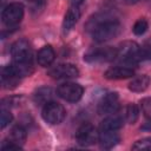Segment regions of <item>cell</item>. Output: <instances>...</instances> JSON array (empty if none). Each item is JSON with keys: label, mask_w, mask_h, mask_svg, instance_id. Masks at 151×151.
<instances>
[{"label": "cell", "mask_w": 151, "mask_h": 151, "mask_svg": "<svg viewBox=\"0 0 151 151\" xmlns=\"http://www.w3.org/2000/svg\"><path fill=\"white\" fill-rule=\"evenodd\" d=\"M132 150H149L151 151V137H146L137 140L132 145Z\"/></svg>", "instance_id": "d4e9b609"}, {"label": "cell", "mask_w": 151, "mask_h": 151, "mask_svg": "<svg viewBox=\"0 0 151 151\" xmlns=\"http://www.w3.org/2000/svg\"><path fill=\"white\" fill-rule=\"evenodd\" d=\"M54 59H55V52L51 45H45L38 51L37 61L40 66H42V67L51 66L52 63L54 61Z\"/></svg>", "instance_id": "9a60e30c"}, {"label": "cell", "mask_w": 151, "mask_h": 151, "mask_svg": "<svg viewBox=\"0 0 151 151\" xmlns=\"http://www.w3.org/2000/svg\"><path fill=\"white\" fill-rule=\"evenodd\" d=\"M80 18V11H79V6H73L71 5L70 8L67 9L64 20H63V32L64 33H68L74 25L78 22Z\"/></svg>", "instance_id": "7c38bea8"}, {"label": "cell", "mask_w": 151, "mask_h": 151, "mask_svg": "<svg viewBox=\"0 0 151 151\" xmlns=\"http://www.w3.org/2000/svg\"><path fill=\"white\" fill-rule=\"evenodd\" d=\"M83 1H84V0H71V5H73V6H79Z\"/></svg>", "instance_id": "83f0119b"}, {"label": "cell", "mask_w": 151, "mask_h": 151, "mask_svg": "<svg viewBox=\"0 0 151 151\" xmlns=\"http://www.w3.org/2000/svg\"><path fill=\"white\" fill-rule=\"evenodd\" d=\"M41 116L46 123L51 125H57L64 120L66 116V111L61 104H59L58 101L51 100L42 106Z\"/></svg>", "instance_id": "277c9868"}, {"label": "cell", "mask_w": 151, "mask_h": 151, "mask_svg": "<svg viewBox=\"0 0 151 151\" xmlns=\"http://www.w3.org/2000/svg\"><path fill=\"white\" fill-rule=\"evenodd\" d=\"M83 93H84L83 86L77 83H72V81L64 83L59 85L57 88V94L64 100L70 101V103L79 101L80 98L83 97Z\"/></svg>", "instance_id": "8992f818"}, {"label": "cell", "mask_w": 151, "mask_h": 151, "mask_svg": "<svg viewBox=\"0 0 151 151\" xmlns=\"http://www.w3.org/2000/svg\"><path fill=\"white\" fill-rule=\"evenodd\" d=\"M27 1H37V0H27Z\"/></svg>", "instance_id": "f546056e"}, {"label": "cell", "mask_w": 151, "mask_h": 151, "mask_svg": "<svg viewBox=\"0 0 151 151\" xmlns=\"http://www.w3.org/2000/svg\"><path fill=\"white\" fill-rule=\"evenodd\" d=\"M119 109H120V104L117 92H110L105 94L98 104V112L101 116H110L117 113Z\"/></svg>", "instance_id": "9c48e42d"}, {"label": "cell", "mask_w": 151, "mask_h": 151, "mask_svg": "<svg viewBox=\"0 0 151 151\" xmlns=\"http://www.w3.org/2000/svg\"><path fill=\"white\" fill-rule=\"evenodd\" d=\"M140 130H142V131H146V132H151V118H149L147 122L144 123V124L140 126Z\"/></svg>", "instance_id": "4316f807"}, {"label": "cell", "mask_w": 151, "mask_h": 151, "mask_svg": "<svg viewBox=\"0 0 151 151\" xmlns=\"http://www.w3.org/2000/svg\"><path fill=\"white\" fill-rule=\"evenodd\" d=\"M87 27H90L88 29L92 31V38L97 42H105L116 38L122 29V25L118 20L106 17L100 21H88Z\"/></svg>", "instance_id": "6da1fadb"}, {"label": "cell", "mask_w": 151, "mask_h": 151, "mask_svg": "<svg viewBox=\"0 0 151 151\" xmlns=\"http://www.w3.org/2000/svg\"><path fill=\"white\" fill-rule=\"evenodd\" d=\"M12 60L17 63H29L32 61V48L26 39L17 40L11 47Z\"/></svg>", "instance_id": "52a82bcc"}, {"label": "cell", "mask_w": 151, "mask_h": 151, "mask_svg": "<svg viewBox=\"0 0 151 151\" xmlns=\"http://www.w3.org/2000/svg\"><path fill=\"white\" fill-rule=\"evenodd\" d=\"M119 142H120V137L116 131L105 130V131H100L99 132L98 143H99L101 149H112Z\"/></svg>", "instance_id": "4fadbf2b"}, {"label": "cell", "mask_w": 151, "mask_h": 151, "mask_svg": "<svg viewBox=\"0 0 151 151\" xmlns=\"http://www.w3.org/2000/svg\"><path fill=\"white\" fill-rule=\"evenodd\" d=\"M48 76L53 79H72L79 76V70L73 64H58L57 66L50 68Z\"/></svg>", "instance_id": "30bf717a"}, {"label": "cell", "mask_w": 151, "mask_h": 151, "mask_svg": "<svg viewBox=\"0 0 151 151\" xmlns=\"http://www.w3.org/2000/svg\"><path fill=\"white\" fill-rule=\"evenodd\" d=\"M134 76V70L130 66L125 65H117L107 68L104 73V77L106 79L111 80H118V79H127Z\"/></svg>", "instance_id": "8fae6325"}, {"label": "cell", "mask_w": 151, "mask_h": 151, "mask_svg": "<svg viewBox=\"0 0 151 151\" xmlns=\"http://www.w3.org/2000/svg\"><path fill=\"white\" fill-rule=\"evenodd\" d=\"M20 81V78L18 76H15L8 66L4 67L1 71V85L5 90H11L14 88Z\"/></svg>", "instance_id": "ac0fdd59"}, {"label": "cell", "mask_w": 151, "mask_h": 151, "mask_svg": "<svg viewBox=\"0 0 151 151\" xmlns=\"http://www.w3.org/2000/svg\"><path fill=\"white\" fill-rule=\"evenodd\" d=\"M52 97H53V92L50 87H40L38 88L34 94H33V99L37 104L39 105H45L46 103L51 101L52 100Z\"/></svg>", "instance_id": "ffe728a7"}, {"label": "cell", "mask_w": 151, "mask_h": 151, "mask_svg": "<svg viewBox=\"0 0 151 151\" xmlns=\"http://www.w3.org/2000/svg\"><path fill=\"white\" fill-rule=\"evenodd\" d=\"M124 117L117 114V113H113V114H110V116H106V118L100 123L99 125V130L100 131H105V130H110V131H117L119 129L123 127L124 125Z\"/></svg>", "instance_id": "5bb4252c"}, {"label": "cell", "mask_w": 151, "mask_h": 151, "mask_svg": "<svg viewBox=\"0 0 151 151\" xmlns=\"http://www.w3.org/2000/svg\"><path fill=\"white\" fill-rule=\"evenodd\" d=\"M140 110L145 118H151V97H145L140 101Z\"/></svg>", "instance_id": "603a6c76"}, {"label": "cell", "mask_w": 151, "mask_h": 151, "mask_svg": "<svg viewBox=\"0 0 151 151\" xmlns=\"http://www.w3.org/2000/svg\"><path fill=\"white\" fill-rule=\"evenodd\" d=\"M151 83V79L147 74H140V76H137L134 77L130 84H129V90L132 91V92H136V93H139V92H144L149 85Z\"/></svg>", "instance_id": "d6986e66"}, {"label": "cell", "mask_w": 151, "mask_h": 151, "mask_svg": "<svg viewBox=\"0 0 151 151\" xmlns=\"http://www.w3.org/2000/svg\"><path fill=\"white\" fill-rule=\"evenodd\" d=\"M99 138V132L97 131V129L90 124V123H85L83 124L76 132V140L79 145L81 146H90L93 145L94 143L98 142Z\"/></svg>", "instance_id": "ba28073f"}, {"label": "cell", "mask_w": 151, "mask_h": 151, "mask_svg": "<svg viewBox=\"0 0 151 151\" xmlns=\"http://www.w3.org/2000/svg\"><path fill=\"white\" fill-rule=\"evenodd\" d=\"M139 45L134 41L126 40L118 45L117 48V57L116 59L122 63L125 66L132 67V65H136L139 63L138 53H139Z\"/></svg>", "instance_id": "7a4b0ae2"}, {"label": "cell", "mask_w": 151, "mask_h": 151, "mask_svg": "<svg viewBox=\"0 0 151 151\" xmlns=\"http://www.w3.org/2000/svg\"><path fill=\"white\" fill-rule=\"evenodd\" d=\"M147 28H149L147 21H146L144 18H142V19H138V20L134 22V25H133V27H132V32H133L136 35H142V34H144V33L147 31Z\"/></svg>", "instance_id": "7402d4cb"}, {"label": "cell", "mask_w": 151, "mask_h": 151, "mask_svg": "<svg viewBox=\"0 0 151 151\" xmlns=\"http://www.w3.org/2000/svg\"><path fill=\"white\" fill-rule=\"evenodd\" d=\"M13 120V116L9 112L8 109H1V114H0V125L1 129H5L7 125H9Z\"/></svg>", "instance_id": "484cf974"}, {"label": "cell", "mask_w": 151, "mask_h": 151, "mask_svg": "<svg viewBox=\"0 0 151 151\" xmlns=\"http://www.w3.org/2000/svg\"><path fill=\"white\" fill-rule=\"evenodd\" d=\"M9 70L18 76L19 78H24V77H28L33 73L34 71V66H33V61L29 63H17V61H12L11 65H8Z\"/></svg>", "instance_id": "2e32d148"}, {"label": "cell", "mask_w": 151, "mask_h": 151, "mask_svg": "<svg viewBox=\"0 0 151 151\" xmlns=\"http://www.w3.org/2000/svg\"><path fill=\"white\" fill-rule=\"evenodd\" d=\"M117 57V48L105 46V47H97L88 50L85 55L84 60L90 64H100V63H109L114 60Z\"/></svg>", "instance_id": "3957f363"}, {"label": "cell", "mask_w": 151, "mask_h": 151, "mask_svg": "<svg viewBox=\"0 0 151 151\" xmlns=\"http://www.w3.org/2000/svg\"><path fill=\"white\" fill-rule=\"evenodd\" d=\"M24 5L21 2H11L7 5L1 13V19L5 26L14 27L17 26L24 18Z\"/></svg>", "instance_id": "5b68a950"}, {"label": "cell", "mask_w": 151, "mask_h": 151, "mask_svg": "<svg viewBox=\"0 0 151 151\" xmlns=\"http://www.w3.org/2000/svg\"><path fill=\"white\" fill-rule=\"evenodd\" d=\"M138 59H139V61L151 60V44H145L142 47H139Z\"/></svg>", "instance_id": "cb8c5ba5"}, {"label": "cell", "mask_w": 151, "mask_h": 151, "mask_svg": "<svg viewBox=\"0 0 151 151\" xmlns=\"http://www.w3.org/2000/svg\"><path fill=\"white\" fill-rule=\"evenodd\" d=\"M26 137H27V132H26V129L22 126V125H14L12 129H11V132H9V136H8V140L9 143L12 144H15L18 146L21 147V145L25 143L26 140Z\"/></svg>", "instance_id": "e0dca14e"}, {"label": "cell", "mask_w": 151, "mask_h": 151, "mask_svg": "<svg viewBox=\"0 0 151 151\" xmlns=\"http://www.w3.org/2000/svg\"><path fill=\"white\" fill-rule=\"evenodd\" d=\"M139 117V109L136 104L131 103V104H127L126 107H125V112H124V119L126 123L129 124H134L137 122Z\"/></svg>", "instance_id": "44dd1931"}, {"label": "cell", "mask_w": 151, "mask_h": 151, "mask_svg": "<svg viewBox=\"0 0 151 151\" xmlns=\"http://www.w3.org/2000/svg\"><path fill=\"white\" fill-rule=\"evenodd\" d=\"M139 0H124V2H126V4H129V5H133V4H136V2H138Z\"/></svg>", "instance_id": "f1b7e54d"}]
</instances>
